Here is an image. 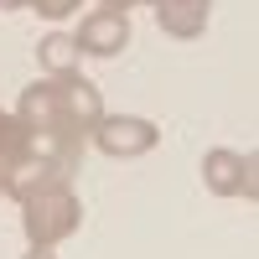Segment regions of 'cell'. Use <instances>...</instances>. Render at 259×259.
Returning a JSON list of instances; mask_svg holds the SVG:
<instances>
[{
    "label": "cell",
    "instance_id": "1",
    "mask_svg": "<svg viewBox=\"0 0 259 259\" xmlns=\"http://www.w3.org/2000/svg\"><path fill=\"white\" fill-rule=\"evenodd\" d=\"M83 223V202L73 187H57V192H41V197L21 202V228H26L31 249H52L62 239H73Z\"/></svg>",
    "mask_w": 259,
    "mask_h": 259
},
{
    "label": "cell",
    "instance_id": "2",
    "mask_svg": "<svg viewBox=\"0 0 259 259\" xmlns=\"http://www.w3.org/2000/svg\"><path fill=\"white\" fill-rule=\"evenodd\" d=\"M202 182L218 197H259V156L254 150H207L202 156Z\"/></svg>",
    "mask_w": 259,
    "mask_h": 259
},
{
    "label": "cell",
    "instance_id": "3",
    "mask_svg": "<svg viewBox=\"0 0 259 259\" xmlns=\"http://www.w3.org/2000/svg\"><path fill=\"white\" fill-rule=\"evenodd\" d=\"M89 140L104 150V156H145V150H156L161 130L150 119H140V114H104L89 130Z\"/></svg>",
    "mask_w": 259,
    "mask_h": 259
},
{
    "label": "cell",
    "instance_id": "4",
    "mask_svg": "<svg viewBox=\"0 0 259 259\" xmlns=\"http://www.w3.org/2000/svg\"><path fill=\"white\" fill-rule=\"evenodd\" d=\"M78 57H114L130 47V16L124 11H94L78 21Z\"/></svg>",
    "mask_w": 259,
    "mask_h": 259
},
{
    "label": "cell",
    "instance_id": "5",
    "mask_svg": "<svg viewBox=\"0 0 259 259\" xmlns=\"http://www.w3.org/2000/svg\"><path fill=\"white\" fill-rule=\"evenodd\" d=\"M68 182H73L68 171L52 166V161H41V156H26V161L6 166V197H16V202H31V197L57 192V187H68Z\"/></svg>",
    "mask_w": 259,
    "mask_h": 259
},
{
    "label": "cell",
    "instance_id": "6",
    "mask_svg": "<svg viewBox=\"0 0 259 259\" xmlns=\"http://www.w3.org/2000/svg\"><path fill=\"white\" fill-rule=\"evenodd\" d=\"M83 150H89V130L78 124H52V130H31V156L62 166L73 177V171L83 166Z\"/></svg>",
    "mask_w": 259,
    "mask_h": 259
},
{
    "label": "cell",
    "instance_id": "7",
    "mask_svg": "<svg viewBox=\"0 0 259 259\" xmlns=\"http://www.w3.org/2000/svg\"><path fill=\"white\" fill-rule=\"evenodd\" d=\"M16 119L26 124V130H52V124H68V114H62V89H57V78H41V83H31V89H21Z\"/></svg>",
    "mask_w": 259,
    "mask_h": 259
},
{
    "label": "cell",
    "instance_id": "8",
    "mask_svg": "<svg viewBox=\"0 0 259 259\" xmlns=\"http://www.w3.org/2000/svg\"><path fill=\"white\" fill-rule=\"evenodd\" d=\"M207 21H212V0H161L156 6V26L166 36H177V41L202 36Z\"/></svg>",
    "mask_w": 259,
    "mask_h": 259
},
{
    "label": "cell",
    "instance_id": "9",
    "mask_svg": "<svg viewBox=\"0 0 259 259\" xmlns=\"http://www.w3.org/2000/svg\"><path fill=\"white\" fill-rule=\"evenodd\" d=\"M57 89H62V114H68V124H78V130H94L99 119H104V99H99V89L83 73H68V78H57Z\"/></svg>",
    "mask_w": 259,
    "mask_h": 259
},
{
    "label": "cell",
    "instance_id": "10",
    "mask_svg": "<svg viewBox=\"0 0 259 259\" xmlns=\"http://www.w3.org/2000/svg\"><path fill=\"white\" fill-rule=\"evenodd\" d=\"M36 62H41V73H47V78H68V73H78V41H73L68 31L41 36V41H36Z\"/></svg>",
    "mask_w": 259,
    "mask_h": 259
},
{
    "label": "cell",
    "instance_id": "11",
    "mask_svg": "<svg viewBox=\"0 0 259 259\" xmlns=\"http://www.w3.org/2000/svg\"><path fill=\"white\" fill-rule=\"evenodd\" d=\"M31 156V130L16 119V109L6 114L0 109V166H16V161H26Z\"/></svg>",
    "mask_w": 259,
    "mask_h": 259
},
{
    "label": "cell",
    "instance_id": "12",
    "mask_svg": "<svg viewBox=\"0 0 259 259\" xmlns=\"http://www.w3.org/2000/svg\"><path fill=\"white\" fill-rule=\"evenodd\" d=\"M26 6H31V11H41L47 21H62V16H73L83 0H26Z\"/></svg>",
    "mask_w": 259,
    "mask_h": 259
},
{
    "label": "cell",
    "instance_id": "13",
    "mask_svg": "<svg viewBox=\"0 0 259 259\" xmlns=\"http://www.w3.org/2000/svg\"><path fill=\"white\" fill-rule=\"evenodd\" d=\"M135 0H99V11H130Z\"/></svg>",
    "mask_w": 259,
    "mask_h": 259
},
{
    "label": "cell",
    "instance_id": "14",
    "mask_svg": "<svg viewBox=\"0 0 259 259\" xmlns=\"http://www.w3.org/2000/svg\"><path fill=\"white\" fill-rule=\"evenodd\" d=\"M26 259H57V254H52V249H31Z\"/></svg>",
    "mask_w": 259,
    "mask_h": 259
},
{
    "label": "cell",
    "instance_id": "15",
    "mask_svg": "<svg viewBox=\"0 0 259 259\" xmlns=\"http://www.w3.org/2000/svg\"><path fill=\"white\" fill-rule=\"evenodd\" d=\"M21 6H26V0H0V11H21Z\"/></svg>",
    "mask_w": 259,
    "mask_h": 259
},
{
    "label": "cell",
    "instance_id": "16",
    "mask_svg": "<svg viewBox=\"0 0 259 259\" xmlns=\"http://www.w3.org/2000/svg\"><path fill=\"white\" fill-rule=\"evenodd\" d=\"M0 197H6V166H0Z\"/></svg>",
    "mask_w": 259,
    "mask_h": 259
},
{
    "label": "cell",
    "instance_id": "17",
    "mask_svg": "<svg viewBox=\"0 0 259 259\" xmlns=\"http://www.w3.org/2000/svg\"><path fill=\"white\" fill-rule=\"evenodd\" d=\"M135 6H161V0H135Z\"/></svg>",
    "mask_w": 259,
    "mask_h": 259
}]
</instances>
